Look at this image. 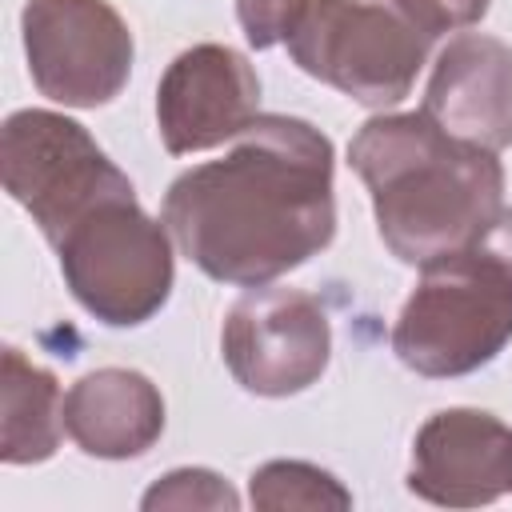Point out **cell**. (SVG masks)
Listing matches in <instances>:
<instances>
[{
    "label": "cell",
    "instance_id": "obj_1",
    "mask_svg": "<svg viewBox=\"0 0 512 512\" xmlns=\"http://www.w3.org/2000/svg\"><path fill=\"white\" fill-rule=\"evenodd\" d=\"M336 152L300 116H256L220 160L180 172L160 204L176 248L216 284L260 288L336 236Z\"/></svg>",
    "mask_w": 512,
    "mask_h": 512
},
{
    "label": "cell",
    "instance_id": "obj_2",
    "mask_svg": "<svg viewBox=\"0 0 512 512\" xmlns=\"http://www.w3.org/2000/svg\"><path fill=\"white\" fill-rule=\"evenodd\" d=\"M364 180L384 248L428 268L468 248L504 208V164L496 152L448 136L424 112H380L348 144Z\"/></svg>",
    "mask_w": 512,
    "mask_h": 512
},
{
    "label": "cell",
    "instance_id": "obj_3",
    "mask_svg": "<svg viewBox=\"0 0 512 512\" xmlns=\"http://www.w3.org/2000/svg\"><path fill=\"white\" fill-rule=\"evenodd\" d=\"M512 344V280L476 244L420 268L392 324L396 360L424 380L480 372Z\"/></svg>",
    "mask_w": 512,
    "mask_h": 512
},
{
    "label": "cell",
    "instance_id": "obj_4",
    "mask_svg": "<svg viewBox=\"0 0 512 512\" xmlns=\"http://www.w3.org/2000/svg\"><path fill=\"white\" fill-rule=\"evenodd\" d=\"M164 220H152L136 192L112 196L80 216L52 248L72 300L108 328L148 324L172 296L176 256Z\"/></svg>",
    "mask_w": 512,
    "mask_h": 512
},
{
    "label": "cell",
    "instance_id": "obj_5",
    "mask_svg": "<svg viewBox=\"0 0 512 512\" xmlns=\"http://www.w3.org/2000/svg\"><path fill=\"white\" fill-rule=\"evenodd\" d=\"M284 44L304 76L364 108L400 104L432 48L392 0H308Z\"/></svg>",
    "mask_w": 512,
    "mask_h": 512
},
{
    "label": "cell",
    "instance_id": "obj_6",
    "mask_svg": "<svg viewBox=\"0 0 512 512\" xmlns=\"http://www.w3.org/2000/svg\"><path fill=\"white\" fill-rule=\"evenodd\" d=\"M0 180L48 244H56L96 204L136 192L92 132L52 108H20L4 120Z\"/></svg>",
    "mask_w": 512,
    "mask_h": 512
},
{
    "label": "cell",
    "instance_id": "obj_7",
    "mask_svg": "<svg viewBox=\"0 0 512 512\" xmlns=\"http://www.w3.org/2000/svg\"><path fill=\"white\" fill-rule=\"evenodd\" d=\"M20 36L28 76L52 104L100 108L128 84L136 40L108 0H28Z\"/></svg>",
    "mask_w": 512,
    "mask_h": 512
},
{
    "label": "cell",
    "instance_id": "obj_8",
    "mask_svg": "<svg viewBox=\"0 0 512 512\" xmlns=\"http://www.w3.org/2000/svg\"><path fill=\"white\" fill-rule=\"evenodd\" d=\"M220 352L244 392L280 400L324 376L332 360V324L312 292L260 284L228 308Z\"/></svg>",
    "mask_w": 512,
    "mask_h": 512
},
{
    "label": "cell",
    "instance_id": "obj_9",
    "mask_svg": "<svg viewBox=\"0 0 512 512\" xmlns=\"http://www.w3.org/2000/svg\"><path fill=\"white\" fill-rule=\"evenodd\" d=\"M260 116V76L228 44L184 48L156 84V128L172 156L236 140Z\"/></svg>",
    "mask_w": 512,
    "mask_h": 512
},
{
    "label": "cell",
    "instance_id": "obj_10",
    "mask_svg": "<svg viewBox=\"0 0 512 512\" xmlns=\"http://www.w3.org/2000/svg\"><path fill=\"white\" fill-rule=\"evenodd\" d=\"M408 492L440 508H480L512 492V428L484 408H440L412 440Z\"/></svg>",
    "mask_w": 512,
    "mask_h": 512
},
{
    "label": "cell",
    "instance_id": "obj_11",
    "mask_svg": "<svg viewBox=\"0 0 512 512\" xmlns=\"http://www.w3.org/2000/svg\"><path fill=\"white\" fill-rule=\"evenodd\" d=\"M420 112L456 140L504 152L512 144V44L456 32L436 52Z\"/></svg>",
    "mask_w": 512,
    "mask_h": 512
},
{
    "label": "cell",
    "instance_id": "obj_12",
    "mask_svg": "<svg viewBox=\"0 0 512 512\" xmlns=\"http://www.w3.org/2000/svg\"><path fill=\"white\" fill-rule=\"evenodd\" d=\"M64 428L84 456L136 460L164 432V396L136 368H96L68 388Z\"/></svg>",
    "mask_w": 512,
    "mask_h": 512
},
{
    "label": "cell",
    "instance_id": "obj_13",
    "mask_svg": "<svg viewBox=\"0 0 512 512\" xmlns=\"http://www.w3.org/2000/svg\"><path fill=\"white\" fill-rule=\"evenodd\" d=\"M0 392H4V424H0V460L4 464H40L56 456L64 428V396L60 380L28 360L16 344L0 356Z\"/></svg>",
    "mask_w": 512,
    "mask_h": 512
},
{
    "label": "cell",
    "instance_id": "obj_14",
    "mask_svg": "<svg viewBox=\"0 0 512 512\" xmlns=\"http://www.w3.org/2000/svg\"><path fill=\"white\" fill-rule=\"evenodd\" d=\"M248 500L264 512H288V508H328L348 512L352 492L320 464L308 460H268L248 476Z\"/></svg>",
    "mask_w": 512,
    "mask_h": 512
},
{
    "label": "cell",
    "instance_id": "obj_15",
    "mask_svg": "<svg viewBox=\"0 0 512 512\" xmlns=\"http://www.w3.org/2000/svg\"><path fill=\"white\" fill-rule=\"evenodd\" d=\"M140 508L144 512H156V508H212V512H236L240 508V496L236 488L212 472V468H172L164 472L144 496H140Z\"/></svg>",
    "mask_w": 512,
    "mask_h": 512
},
{
    "label": "cell",
    "instance_id": "obj_16",
    "mask_svg": "<svg viewBox=\"0 0 512 512\" xmlns=\"http://www.w3.org/2000/svg\"><path fill=\"white\" fill-rule=\"evenodd\" d=\"M304 8L308 0H236V20L244 28V40L264 52L296 32Z\"/></svg>",
    "mask_w": 512,
    "mask_h": 512
},
{
    "label": "cell",
    "instance_id": "obj_17",
    "mask_svg": "<svg viewBox=\"0 0 512 512\" xmlns=\"http://www.w3.org/2000/svg\"><path fill=\"white\" fill-rule=\"evenodd\" d=\"M432 44L448 32H464L484 20L492 0H392Z\"/></svg>",
    "mask_w": 512,
    "mask_h": 512
},
{
    "label": "cell",
    "instance_id": "obj_18",
    "mask_svg": "<svg viewBox=\"0 0 512 512\" xmlns=\"http://www.w3.org/2000/svg\"><path fill=\"white\" fill-rule=\"evenodd\" d=\"M484 256H492L504 272H508V280H512V208H500L496 216H492V224L472 240Z\"/></svg>",
    "mask_w": 512,
    "mask_h": 512
}]
</instances>
